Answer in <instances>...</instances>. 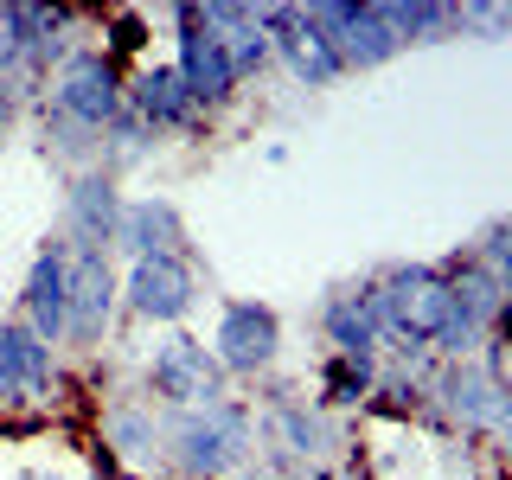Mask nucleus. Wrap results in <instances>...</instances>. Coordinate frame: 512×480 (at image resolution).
<instances>
[{
  "label": "nucleus",
  "instance_id": "ddd939ff",
  "mask_svg": "<svg viewBox=\"0 0 512 480\" xmlns=\"http://www.w3.org/2000/svg\"><path fill=\"white\" fill-rule=\"evenodd\" d=\"M122 205H128V192H122V180H109L103 167L71 173V180H64V218H58V237H64L71 250H116Z\"/></svg>",
  "mask_w": 512,
  "mask_h": 480
},
{
  "label": "nucleus",
  "instance_id": "423d86ee",
  "mask_svg": "<svg viewBox=\"0 0 512 480\" xmlns=\"http://www.w3.org/2000/svg\"><path fill=\"white\" fill-rule=\"evenodd\" d=\"M167 20H173V58L167 64L180 71V84H186L192 103H199V116H218V109L244 90L237 84V64H231V45H224V32L205 26L199 7H173Z\"/></svg>",
  "mask_w": 512,
  "mask_h": 480
},
{
  "label": "nucleus",
  "instance_id": "6e6552de",
  "mask_svg": "<svg viewBox=\"0 0 512 480\" xmlns=\"http://www.w3.org/2000/svg\"><path fill=\"white\" fill-rule=\"evenodd\" d=\"M192 308H199V263L186 250L122 263V314L128 320H141V327H180Z\"/></svg>",
  "mask_w": 512,
  "mask_h": 480
},
{
  "label": "nucleus",
  "instance_id": "a878e982",
  "mask_svg": "<svg viewBox=\"0 0 512 480\" xmlns=\"http://www.w3.org/2000/svg\"><path fill=\"white\" fill-rule=\"evenodd\" d=\"M20 109H26V96L13 90V77H0V135H7V128L20 122Z\"/></svg>",
  "mask_w": 512,
  "mask_h": 480
},
{
  "label": "nucleus",
  "instance_id": "aec40b11",
  "mask_svg": "<svg viewBox=\"0 0 512 480\" xmlns=\"http://www.w3.org/2000/svg\"><path fill=\"white\" fill-rule=\"evenodd\" d=\"M384 26L397 32V45H442V39H461V7L455 0H378Z\"/></svg>",
  "mask_w": 512,
  "mask_h": 480
},
{
  "label": "nucleus",
  "instance_id": "5701e85b",
  "mask_svg": "<svg viewBox=\"0 0 512 480\" xmlns=\"http://www.w3.org/2000/svg\"><path fill=\"white\" fill-rule=\"evenodd\" d=\"M224 45H231V64H237V84H250V77H263L269 64H276V45H269V32L256 26V7H250V20L237 26V32H224Z\"/></svg>",
  "mask_w": 512,
  "mask_h": 480
},
{
  "label": "nucleus",
  "instance_id": "1a4fd4ad",
  "mask_svg": "<svg viewBox=\"0 0 512 480\" xmlns=\"http://www.w3.org/2000/svg\"><path fill=\"white\" fill-rule=\"evenodd\" d=\"M212 359L224 365V378H269L282 359V314L269 301H250V295H231L218 308V327H212Z\"/></svg>",
  "mask_w": 512,
  "mask_h": 480
},
{
  "label": "nucleus",
  "instance_id": "4468645a",
  "mask_svg": "<svg viewBox=\"0 0 512 480\" xmlns=\"http://www.w3.org/2000/svg\"><path fill=\"white\" fill-rule=\"evenodd\" d=\"M64 314H71V244L52 231L26 263V282H20V320L39 333L45 346L64 352Z\"/></svg>",
  "mask_w": 512,
  "mask_h": 480
},
{
  "label": "nucleus",
  "instance_id": "b1692460",
  "mask_svg": "<svg viewBox=\"0 0 512 480\" xmlns=\"http://www.w3.org/2000/svg\"><path fill=\"white\" fill-rule=\"evenodd\" d=\"M461 32H474V39H512V7L506 0H461Z\"/></svg>",
  "mask_w": 512,
  "mask_h": 480
},
{
  "label": "nucleus",
  "instance_id": "9b49d317",
  "mask_svg": "<svg viewBox=\"0 0 512 480\" xmlns=\"http://www.w3.org/2000/svg\"><path fill=\"white\" fill-rule=\"evenodd\" d=\"M301 13H308V26L340 52L346 77L352 71H378V64H391L397 52H404L397 32L384 26L378 0H314V7H301Z\"/></svg>",
  "mask_w": 512,
  "mask_h": 480
},
{
  "label": "nucleus",
  "instance_id": "f03ea898",
  "mask_svg": "<svg viewBox=\"0 0 512 480\" xmlns=\"http://www.w3.org/2000/svg\"><path fill=\"white\" fill-rule=\"evenodd\" d=\"M378 301H384V333L404 352H436L442 327L455 320V288L436 263H384Z\"/></svg>",
  "mask_w": 512,
  "mask_h": 480
},
{
  "label": "nucleus",
  "instance_id": "393cba45",
  "mask_svg": "<svg viewBox=\"0 0 512 480\" xmlns=\"http://www.w3.org/2000/svg\"><path fill=\"white\" fill-rule=\"evenodd\" d=\"M103 32H109V45H103V52L122 64V58H135V52H141V32H148V20H141V13H109Z\"/></svg>",
  "mask_w": 512,
  "mask_h": 480
},
{
  "label": "nucleus",
  "instance_id": "9d476101",
  "mask_svg": "<svg viewBox=\"0 0 512 480\" xmlns=\"http://www.w3.org/2000/svg\"><path fill=\"white\" fill-rule=\"evenodd\" d=\"M314 327L327 352H346V359H384L391 352V333H384V301H378V269L359 282H333L314 308Z\"/></svg>",
  "mask_w": 512,
  "mask_h": 480
},
{
  "label": "nucleus",
  "instance_id": "dca6fc26",
  "mask_svg": "<svg viewBox=\"0 0 512 480\" xmlns=\"http://www.w3.org/2000/svg\"><path fill=\"white\" fill-rule=\"evenodd\" d=\"M128 116H135L148 135H199L205 116H199V103L186 96L180 84V71L173 64H135L128 71Z\"/></svg>",
  "mask_w": 512,
  "mask_h": 480
},
{
  "label": "nucleus",
  "instance_id": "0eeeda50",
  "mask_svg": "<svg viewBox=\"0 0 512 480\" xmlns=\"http://www.w3.org/2000/svg\"><path fill=\"white\" fill-rule=\"evenodd\" d=\"M122 320V269L116 250H71V314H64V346L96 359Z\"/></svg>",
  "mask_w": 512,
  "mask_h": 480
},
{
  "label": "nucleus",
  "instance_id": "7ed1b4c3",
  "mask_svg": "<svg viewBox=\"0 0 512 480\" xmlns=\"http://www.w3.org/2000/svg\"><path fill=\"white\" fill-rule=\"evenodd\" d=\"M141 397H148L154 410H205L218 404V397H231V378H224V365L212 359V346L192 340V333H160L148 346V359H141Z\"/></svg>",
  "mask_w": 512,
  "mask_h": 480
},
{
  "label": "nucleus",
  "instance_id": "2eb2a0df",
  "mask_svg": "<svg viewBox=\"0 0 512 480\" xmlns=\"http://www.w3.org/2000/svg\"><path fill=\"white\" fill-rule=\"evenodd\" d=\"M256 26L269 32V45H276V58H282V71L295 77V84H308V90H333L346 77V64H340V52H333L327 39L308 26V13L301 7H256Z\"/></svg>",
  "mask_w": 512,
  "mask_h": 480
},
{
  "label": "nucleus",
  "instance_id": "6ab92c4d",
  "mask_svg": "<svg viewBox=\"0 0 512 480\" xmlns=\"http://www.w3.org/2000/svg\"><path fill=\"white\" fill-rule=\"evenodd\" d=\"M378 372H384V359H346V352H327L320 372H314V404L327 416L365 410L378 397Z\"/></svg>",
  "mask_w": 512,
  "mask_h": 480
},
{
  "label": "nucleus",
  "instance_id": "c756f323",
  "mask_svg": "<svg viewBox=\"0 0 512 480\" xmlns=\"http://www.w3.org/2000/svg\"><path fill=\"white\" fill-rule=\"evenodd\" d=\"M13 480H58V474H52V468H20Z\"/></svg>",
  "mask_w": 512,
  "mask_h": 480
},
{
  "label": "nucleus",
  "instance_id": "a211bd4d",
  "mask_svg": "<svg viewBox=\"0 0 512 480\" xmlns=\"http://www.w3.org/2000/svg\"><path fill=\"white\" fill-rule=\"evenodd\" d=\"M436 269L448 276V288H455V314H461V320H474L480 333H493V327H500V314H506V288H500V276H493V269L480 263L474 250L442 256Z\"/></svg>",
  "mask_w": 512,
  "mask_h": 480
},
{
  "label": "nucleus",
  "instance_id": "bb28decb",
  "mask_svg": "<svg viewBox=\"0 0 512 480\" xmlns=\"http://www.w3.org/2000/svg\"><path fill=\"white\" fill-rule=\"evenodd\" d=\"M13 64H20V52H13V32H7V13H0V77H13Z\"/></svg>",
  "mask_w": 512,
  "mask_h": 480
},
{
  "label": "nucleus",
  "instance_id": "cd10ccee",
  "mask_svg": "<svg viewBox=\"0 0 512 480\" xmlns=\"http://www.w3.org/2000/svg\"><path fill=\"white\" fill-rule=\"evenodd\" d=\"M493 448H500V468L512 474V416H506V429H500V436H493Z\"/></svg>",
  "mask_w": 512,
  "mask_h": 480
},
{
  "label": "nucleus",
  "instance_id": "f257e3e1",
  "mask_svg": "<svg viewBox=\"0 0 512 480\" xmlns=\"http://www.w3.org/2000/svg\"><path fill=\"white\" fill-rule=\"evenodd\" d=\"M256 455V404L218 397L205 410L167 416V474L173 480H231Z\"/></svg>",
  "mask_w": 512,
  "mask_h": 480
},
{
  "label": "nucleus",
  "instance_id": "7c9ffc66",
  "mask_svg": "<svg viewBox=\"0 0 512 480\" xmlns=\"http://www.w3.org/2000/svg\"><path fill=\"white\" fill-rule=\"evenodd\" d=\"M90 480H122V474H90Z\"/></svg>",
  "mask_w": 512,
  "mask_h": 480
},
{
  "label": "nucleus",
  "instance_id": "39448f33",
  "mask_svg": "<svg viewBox=\"0 0 512 480\" xmlns=\"http://www.w3.org/2000/svg\"><path fill=\"white\" fill-rule=\"evenodd\" d=\"M39 103H52L64 122L103 135V128L128 109V71L103 52V45H77V52L52 71V84H45Z\"/></svg>",
  "mask_w": 512,
  "mask_h": 480
},
{
  "label": "nucleus",
  "instance_id": "f3484780",
  "mask_svg": "<svg viewBox=\"0 0 512 480\" xmlns=\"http://www.w3.org/2000/svg\"><path fill=\"white\" fill-rule=\"evenodd\" d=\"M186 212L167 199V192H141V199L122 205V224H116V256L122 263H141V256H173L186 250Z\"/></svg>",
  "mask_w": 512,
  "mask_h": 480
},
{
  "label": "nucleus",
  "instance_id": "412c9836",
  "mask_svg": "<svg viewBox=\"0 0 512 480\" xmlns=\"http://www.w3.org/2000/svg\"><path fill=\"white\" fill-rule=\"evenodd\" d=\"M32 122H39V154L58 160L64 180H71V173H84V167H96V148H103V135H90V128L64 122L52 103H32Z\"/></svg>",
  "mask_w": 512,
  "mask_h": 480
},
{
  "label": "nucleus",
  "instance_id": "20e7f679",
  "mask_svg": "<svg viewBox=\"0 0 512 480\" xmlns=\"http://www.w3.org/2000/svg\"><path fill=\"white\" fill-rule=\"evenodd\" d=\"M429 416L455 436H500L512 416V378L487 359H461V365H436L429 378Z\"/></svg>",
  "mask_w": 512,
  "mask_h": 480
},
{
  "label": "nucleus",
  "instance_id": "c85d7f7f",
  "mask_svg": "<svg viewBox=\"0 0 512 480\" xmlns=\"http://www.w3.org/2000/svg\"><path fill=\"white\" fill-rule=\"evenodd\" d=\"M308 480H359V474H352L346 461H340V468H320V474H308Z\"/></svg>",
  "mask_w": 512,
  "mask_h": 480
},
{
  "label": "nucleus",
  "instance_id": "4be33fe9",
  "mask_svg": "<svg viewBox=\"0 0 512 480\" xmlns=\"http://www.w3.org/2000/svg\"><path fill=\"white\" fill-rule=\"evenodd\" d=\"M148 154H154V135H148V128H141L135 116H128V109H122V116L103 128V148H96V167H103L109 180H122V173H128V167H141Z\"/></svg>",
  "mask_w": 512,
  "mask_h": 480
},
{
  "label": "nucleus",
  "instance_id": "f8f14e48",
  "mask_svg": "<svg viewBox=\"0 0 512 480\" xmlns=\"http://www.w3.org/2000/svg\"><path fill=\"white\" fill-rule=\"evenodd\" d=\"M96 436L122 474H167V410H154L141 391L109 397L96 410Z\"/></svg>",
  "mask_w": 512,
  "mask_h": 480
}]
</instances>
